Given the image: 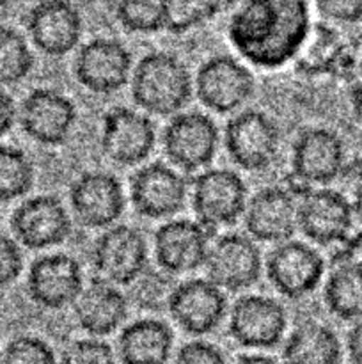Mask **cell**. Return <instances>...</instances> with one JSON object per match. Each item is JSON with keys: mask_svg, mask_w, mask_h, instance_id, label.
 Masks as SVG:
<instances>
[{"mask_svg": "<svg viewBox=\"0 0 362 364\" xmlns=\"http://www.w3.org/2000/svg\"><path fill=\"white\" fill-rule=\"evenodd\" d=\"M346 348L350 361L353 364H362V320H358L348 333Z\"/></svg>", "mask_w": 362, "mask_h": 364, "instance_id": "obj_40", "label": "cell"}, {"mask_svg": "<svg viewBox=\"0 0 362 364\" xmlns=\"http://www.w3.org/2000/svg\"><path fill=\"white\" fill-rule=\"evenodd\" d=\"M234 364H279L273 358L263 354H243Z\"/></svg>", "mask_w": 362, "mask_h": 364, "instance_id": "obj_41", "label": "cell"}, {"mask_svg": "<svg viewBox=\"0 0 362 364\" xmlns=\"http://www.w3.org/2000/svg\"><path fill=\"white\" fill-rule=\"evenodd\" d=\"M18 121L32 141L43 146H60L73 132L77 107L64 92L39 87L23 98L18 109Z\"/></svg>", "mask_w": 362, "mask_h": 364, "instance_id": "obj_16", "label": "cell"}, {"mask_svg": "<svg viewBox=\"0 0 362 364\" xmlns=\"http://www.w3.org/2000/svg\"><path fill=\"white\" fill-rule=\"evenodd\" d=\"M91 258L102 279L116 287H131L149 269L148 242L137 228L128 224L103 231L94 240Z\"/></svg>", "mask_w": 362, "mask_h": 364, "instance_id": "obj_6", "label": "cell"}, {"mask_svg": "<svg viewBox=\"0 0 362 364\" xmlns=\"http://www.w3.org/2000/svg\"><path fill=\"white\" fill-rule=\"evenodd\" d=\"M133 301L144 311L167 309L174 287H170L169 274L163 270L148 269L133 284Z\"/></svg>", "mask_w": 362, "mask_h": 364, "instance_id": "obj_33", "label": "cell"}, {"mask_svg": "<svg viewBox=\"0 0 362 364\" xmlns=\"http://www.w3.org/2000/svg\"><path fill=\"white\" fill-rule=\"evenodd\" d=\"M27 32L39 52L50 57H62L73 52L80 43L84 18L71 2L46 0L28 9Z\"/></svg>", "mask_w": 362, "mask_h": 364, "instance_id": "obj_22", "label": "cell"}, {"mask_svg": "<svg viewBox=\"0 0 362 364\" xmlns=\"http://www.w3.org/2000/svg\"><path fill=\"white\" fill-rule=\"evenodd\" d=\"M219 2H165V31L185 34L220 13Z\"/></svg>", "mask_w": 362, "mask_h": 364, "instance_id": "obj_32", "label": "cell"}, {"mask_svg": "<svg viewBox=\"0 0 362 364\" xmlns=\"http://www.w3.org/2000/svg\"><path fill=\"white\" fill-rule=\"evenodd\" d=\"M314 7L325 21L357 23L362 20V0H323Z\"/></svg>", "mask_w": 362, "mask_h": 364, "instance_id": "obj_38", "label": "cell"}, {"mask_svg": "<svg viewBox=\"0 0 362 364\" xmlns=\"http://www.w3.org/2000/svg\"><path fill=\"white\" fill-rule=\"evenodd\" d=\"M204 267L213 284L234 294L258 283L263 272V256L251 237L227 233L212 242Z\"/></svg>", "mask_w": 362, "mask_h": 364, "instance_id": "obj_12", "label": "cell"}, {"mask_svg": "<svg viewBox=\"0 0 362 364\" xmlns=\"http://www.w3.org/2000/svg\"><path fill=\"white\" fill-rule=\"evenodd\" d=\"M353 206L329 187L309 188L298 199V230L318 245L343 244L353 228Z\"/></svg>", "mask_w": 362, "mask_h": 364, "instance_id": "obj_17", "label": "cell"}, {"mask_svg": "<svg viewBox=\"0 0 362 364\" xmlns=\"http://www.w3.org/2000/svg\"><path fill=\"white\" fill-rule=\"evenodd\" d=\"M254 87L252 71L240 59L227 53L208 57L199 66L194 80V91L199 102L219 114H229L240 109L254 95Z\"/></svg>", "mask_w": 362, "mask_h": 364, "instance_id": "obj_7", "label": "cell"}, {"mask_svg": "<svg viewBox=\"0 0 362 364\" xmlns=\"http://www.w3.org/2000/svg\"><path fill=\"white\" fill-rule=\"evenodd\" d=\"M248 203V188L243 178L233 169L213 167L197 173L192 183V208L197 223L206 230L233 226Z\"/></svg>", "mask_w": 362, "mask_h": 364, "instance_id": "obj_3", "label": "cell"}, {"mask_svg": "<svg viewBox=\"0 0 362 364\" xmlns=\"http://www.w3.org/2000/svg\"><path fill=\"white\" fill-rule=\"evenodd\" d=\"M99 144L119 166H138L156 146V127L151 117L130 107H112L103 114Z\"/></svg>", "mask_w": 362, "mask_h": 364, "instance_id": "obj_9", "label": "cell"}, {"mask_svg": "<svg viewBox=\"0 0 362 364\" xmlns=\"http://www.w3.org/2000/svg\"><path fill=\"white\" fill-rule=\"evenodd\" d=\"M2 364H57L48 341L38 336H18L7 343Z\"/></svg>", "mask_w": 362, "mask_h": 364, "instance_id": "obj_34", "label": "cell"}, {"mask_svg": "<svg viewBox=\"0 0 362 364\" xmlns=\"http://www.w3.org/2000/svg\"><path fill=\"white\" fill-rule=\"evenodd\" d=\"M287 313L277 299L266 295H243L229 313V334L240 347L273 348L284 340Z\"/></svg>", "mask_w": 362, "mask_h": 364, "instance_id": "obj_15", "label": "cell"}, {"mask_svg": "<svg viewBox=\"0 0 362 364\" xmlns=\"http://www.w3.org/2000/svg\"><path fill=\"white\" fill-rule=\"evenodd\" d=\"M131 98L144 114L172 117L183 112L194 95L187 64L169 52H149L131 73Z\"/></svg>", "mask_w": 362, "mask_h": 364, "instance_id": "obj_2", "label": "cell"}, {"mask_svg": "<svg viewBox=\"0 0 362 364\" xmlns=\"http://www.w3.org/2000/svg\"><path fill=\"white\" fill-rule=\"evenodd\" d=\"M188 185L183 174L163 162L138 167L130 178V199L146 219H170L183 210Z\"/></svg>", "mask_w": 362, "mask_h": 364, "instance_id": "obj_13", "label": "cell"}, {"mask_svg": "<svg viewBox=\"0 0 362 364\" xmlns=\"http://www.w3.org/2000/svg\"><path fill=\"white\" fill-rule=\"evenodd\" d=\"M34 180V164L27 153L16 146L0 144V201L27 196Z\"/></svg>", "mask_w": 362, "mask_h": 364, "instance_id": "obj_28", "label": "cell"}, {"mask_svg": "<svg viewBox=\"0 0 362 364\" xmlns=\"http://www.w3.org/2000/svg\"><path fill=\"white\" fill-rule=\"evenodd\" d=\"M70 212L57 196L41 194L21 201L11 215L14 240L32 251L60 245L70 238Z\"/></svg>", "mask_w": 362, "mask_h": 364, "instance_id": "obj_11", "label": "cell"}, {"mask_svg": "<svg viewBox=\"0 0 362 364\" xmlns=\"http://www.w3.org/2000/svg\"><path fill=\"white\" fill-rule=\"evenodd\" d=\"M351 206H353V213L358 217V219H361V223H362V185L357 188V192H355V199H353V205Z\"/></svg>", "mask_w": 362, "mask_h": 364, "instance_id": "obj_42", "label": "cell"}, {"mask_svg": "<svg viewBox=\"0 0 362 364\" xmlns=\"http://www.w3.org/2000/svg\"><path fill=\"white\" fill-rule=\"evenodd\" d=\"M311 25V6L300 0H248L231 13L227 38L247 63L277 70L297 59Z\"/></svg>", "mask_w": 362, "mask_h": 364, "instance_id": "obj_1", "label": "cell"}, {"mask_svg": "<svg viewBox=\"0 0 362 364\" xmlns=\"http://www.w3.org/2000/svg\"><path fill=\"white\" fill-rule=\"evenodd\" d=\"M84 287L80 263L66 252L39 256L32 262L27 274L28 297L45 309L73 306Z\"/></svg>", "mask_w": 362, "mask_h": 364, "instance_id": "obj_20", "label": "cell"}, {"mask_svg": "<svg viewBox=\"0 0 362 364\" xmlns=\"http://www.w3.org/2000/svg\"><path fill=\"white\" fill-rule=\"evenodd\" d=\"M337 55H339V36L329 23L318 21L311 25L307 39L295 60L300 70L309 73V71L327 70Z\"/></svg>", "mask_w": 362, "mask_h": 364, "instance_id": "obj_30", "label": "cell"}, {"mask_svg": "<svg viewBox=\"0 0 362 364\" xmlns=\"http://www.w3.org/2000/svg\"><path fill=\"white\" fill-rule=\"evenodd\" d=\"M16 117L18 109L13 96H11L6 89L0 87V139L6 134H9Z\"/></svg>", "mask_w": 362, "mask_h": 364, "instance_id": "obj_39", "label": "cell"}, {"mask_svg": "<svg viewBox=\"0 0 362 364\" xmlns=\"http://www.w3.org/2000/svg\"><path fill=\"white\" fill-rule=\"evenodd\" d=\"M62 364H117L112 347L98 338L75 340L64 348Z\"/></svg>", "mask_w": 362, "mask_h": 364, "instance_id": "obj_35", "label": "cell"}, {"mask_svg": "<svg viewBox=\"0 0 362 364\" xmlns=\"http://www.w3.org/2000/svg\"><path fill=\"white\" fill-rule=\"evenodd\" d=\"M172 347L174 333L169 323L149 316L128 323L117 340L123 364H167Z\"/></svg>", "mask_w": 362, "mask_h": 364, "instance_id": "obj_25", "label": "cell"}, {"mask_svg": "<svg viewBox=\"0 0 362 364\" xmlns=\"http://www.w3.org/2000/svg\"><path fill=\"white\" fill-rule=\"evenodd\" d=\"M75 219L89 230H109L126 208V194L119 178L106 171H85L70 187Z\"/></svg>", "mask_w": 362, "mask_h": 364, "instance_id": "obj_8", "label": "cell"}, {"mask_svg": "<svg viewBox=\"0 0 362 364\" xmlns=\"http://www.w3.org/2000/svg\"><path fill=\"white\" fill-rule=\"evenodd\" d=\"M224 146L231 160L241 169H268L279 155L280 130L266 112L245 109L227 121Z\"/></svg>", "mask_w": 362, "mask_h": 364, "instance_id": "obj_5", "label": "cell"}, {"mask_svg": "<svg viewBox=\"0 0 362 364\" xmlns=\"http://www.w3.org/2000/svg\"><path fill=\"white\" fill-rule=\"evenodd\" d=\"M220 132L204 112L188 110L169 117L162 134L167 160L183 173H201L215 159Z\"/></svg>", "mask_w": 362, "mask_h": 364, "instance_id": "obj_4", "label": "cell"}, {"mask_svg": "<svg viewBox=\"0 0 362 364\" xmlns=\"http://www.w3.org/2000/svg\"><path fill=\"white\" fill-rule=\"evenodd\" d=\"M170 318L187 334L204 336L220 327L227 315L224 290L209 279L195 277L176 284L167 304Z\"/></svg>", "mask_w": 362, "mask_h": 364, "instance_id": "obj_18", "label": "cell"}, {"mask_svg": "<svg viewBox=\"0 0 362 364\" xmlns=\"http://www.w3.org/2000/svg\"><path fill=\"white\" fill-rule=\"evenodd\" d=\"M361 64H362V57H361Z\"/></svg>", "mask_w": 362, "mask_h": 364, "instance_id": "obj_43", "label": "cell"}, {"mask_svg": "<svg viewBox=\"0 0 362 364\" xmlns=\"http://www.w3.org/2000/svg\"><path fill=\"white\" fill-rule=\"evenodd\" d=\"M75 320L92 338L116 333L128 318V299L116 284L105 279H92L85 284L73 304Z\"/></svg>", "mask_w": 362, "mask_h": 364, "instance_id": "obj_24", "label": "cell"}, {"mask_svg": "<svg viewBox=\"0 0 362 364\" xmlns=\"http://www.w3.org/2000/svg\"><path fill=\"white\" fill-rule=\"evenodd\" d=\"M172 364H227L226 354L208 341H188L177 350Z\"/></svg>", "mask_w": 362, "mask_h": 364, "instance_id": "obj_37", "label": "cell"}, {"mask_svg": "<svg viewBox=\"0 0 362 364\" xmlns=\"http://www.w3.org/2000/svg\"><path fill=\"white\" fill-rule=\"evenodd\" d=\"M344 142L330 128H305L295 139L291 149V171L297 181L311 188V185H325L336 180L344 167Z\"/></svg>", "mask_w": 362, "mask_h": 364, "instance_id": "obj_19", "label": "cell"}, {"mask_svg": "<svg viewBox=\"0 0 362 364\" xmlns=\"http://www.w3.org/2000/svg\"><path fill=\"white\" fill-rule=\"evenodd\" d=\"M323 299L332 315L341 320H362V262L337 259L327 277Z\"/></svg>", "mask_w": 362, "mask_h": 364, "instance_id": "obj_27", "label": "cell"}, {"mask_svg": "<svg viewBox=\"0 0 362 364\" xmlns=\"http://www.w3.org/2000/svg\"><path fill=\"white\" fill-rule=\"evenodd\" d=\"M243 217L252 240L279 245L298 230V198L287 187H265L248 198Z\"/></svg>", "mask_w": 362, "mask_h": 364, "instance_id": "obj_23", "label": "cell"}, {"mask_svg": "<svg viewBox=\"0 0 362 364\" xmlns=\"http://www.w3.org/2000/svg\"><path fill=\"white\" fill-rule=\"evenodd\" d=\"M209 245V230L192 219L167 220L153 237L156 263L169 276L194 272L204 265Z\"/></svg>", "mask_w": 362, "mask_h": 364, "instance_id": "obj_21", "label": "cell"}, {"mask_svg": "<svg viewBox=\"0 0 362 364\" xmlns=\"http://www.w3.org/2000/svg\"><path fill=\"white\" fill-rule=\"evenodd\" d=\"M341 341L329 326L314 320L302 322L284 341V364H339Z\"/></svg>", "mask_w": 362, "mask_h": 364, "instance_id": "obj_26", "label": "cell"}, {"mask_svg": "<svg viewBox=\"0 0 362 364\" xmlns=\"http://www.w3.org/2000/svg\"><path fill=\"white\" fill-rule=\"evenodd\" d=\"M23 270V255L14 238L0 231V288L13 284Z\"/></svg>", "mask_w": 362, "mask_h": 364, "instance_id": "obj_36", "label": "cell"}, {"mask_svg": "<svg viewBox=\"0 0 362 364\" xmlns=\"http://www.w3.org/2000/svg\"><path fill=\"white\" fill-rule=\"evenodd\" d=\"M266 277L286 299L312 294L325 276V259L312 245L287 240L277 245L266 258Z\"/></svg>", "mask_w": 362, "mask_h": 364, "instance_id": "obj_14", "label": "cell"}, {"mask_svg": "<svg viewBox=\"0 0 362 364\" xmlns=\"http://www.w3.org/2000/svg\"><path fill=\"white\" fill-rule=\"evenodd\" d=\"M73 71L87 91L112 95L123 89L131 78L133 59L119 39L94 38L78 48Z\"/></svg>", "mask_w": 362, "mask_h": 364, "instance_id": "obj_10", "label": "cell"}, {"mask_svg": "<svg viewBox=\"0 0 362 364\" xmlns=\"http://www.w3.org/2000/svg\"><path fill=\"white\" fill-rule=\"evenodd\" d=\"M117 21L133 34H155L165 31V2L126 0L114 6Z\"/></svg>", "mask_w": 362, "mask_h": 364, "instance_id": "obj_31", "label": "cell"}, {"mask_svg": "<svg viewBox=\"0 0 362 364\" xmlns=\"http://www.w3.org/2000/svg\"><path fill=\"white\" fill-rule=\"evenodd\" d=\"M32 68L34 53L25 36L9 25H0V87L25 80Z\"/></svg>", "mask_w": 362, "mask_h": 364, "instance_id": "obj_29", "label": "cell"}]
</instances>
